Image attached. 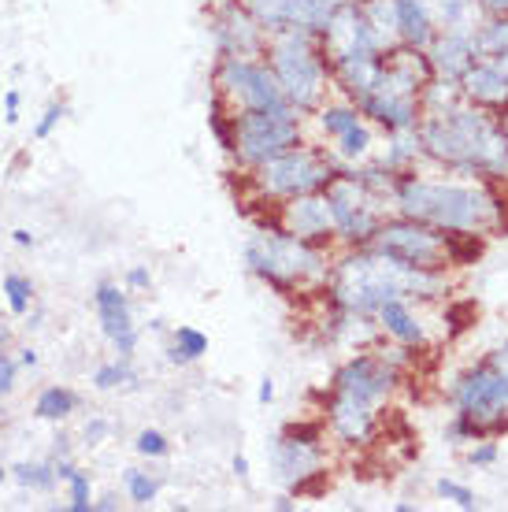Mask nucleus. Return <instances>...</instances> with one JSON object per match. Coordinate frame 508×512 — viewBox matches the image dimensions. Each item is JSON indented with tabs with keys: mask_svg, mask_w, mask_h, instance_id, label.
Here are the masks:
<instances>
[{
	"mask_svg": "<svg viewBox=\"0 0 508 512\" xmlns=\"http://www.w3.org/2000/svg\"><path fill=\"white\" fill-rule=\"evenodd\" d=\"M420 156L431 164L464 175V179L505 182L508 179V138L497 112L460 101L442 112H423L416 123Z\"/></svg>",
	"mask_w": 508,
	"mask_h": 512,
	"instance_id": "nucleus-1",
	"label": "nucleus"
},
{
	"mask_svg": "<svg viewBox=\"0 0 508 512\" xmlns=\"http://www.w3.org/2000/svg\"><path fill=\"white\" fill-rule=\"evenodd\" d=\"M449 290L445 271L438 268H412L394 256L379 253L375 245H356L331 260L327 275V305L353 312V316H371L375 308L390 297H408V301H438Z\"/></svg>",
	"mask_w": 508,
	"mask_h": 512,
	"instance_id": "nucleus-2",
	"label": "nucleus"
},
{
	"mask_svg": "<svg viewBox=\"0 0 508 512\" xmlns=\"http://www.w3.org/2000/svg\"><path fill=\"white\" fill-rule=\"evenodd\" d=\"M390 208L397 216L420 219L442 234H505L508 205L483 179H423L401 171L390 186Z\"/></svg>",
	"mask_w": 508,
	"mask_h": 512,
	"instance_id": "nucleus-3",
	"label": "nucleus"
},
{
	"mask_svg": "<svg viewBox=\"0 0 508 512\" xmlns=\"http://www.w3.org/2000/svg\"><path fill=\"white\" fill-rule=\"evenodd\" d=\"M453 442H479L508 431V338L501 346L449 386Z\"/></svg>",
	"mask_w": 508,
	"mask_h": 512,
	"instance_id": "nucleus-4",
	"label": "nucleus"
},
{
	"mask_svg": "<svg viewBox=\"0 0 508 512\" xmlns=\"http://www.w3.org/2000/svg\"><path fill=\"white\" fill-rule=\"evenodd\" d=\"M245 268L256 279L267 282L279 294H293L301 286H319L331 275V260L327 245H312L286 234L275 219H260L245 242Z\"/></svg>",
	"mask_w": 508,
	"mask_h": 512,
	"instance_id": "nucleus-5",
	"label": "nucleus"
},
{
	"mask_svg": "<svg viewBox=\"0 0 508 512\" xmlns=\"http://www.w3.org/2000/svg\"><path fill=\"white\" fill-rule=\"evenodd\" d=\"M264 60L271 64L275 78H279L286 104L297 108L301 116H312L319 104L327 101L331 86V60L319 45V34L290 26V30H275L267 34V52Z\"/></svg>",
	"mask_w": 508,
	"mask_h": 512,
	"instance_id": "nucleus-6",
	"label": "nucleus"
},
{
	"mask_svg": "<svg viewBox=\"0 0 508 512\" xmlns=\"http://www.w3.org/2000/svg\"><path fill=\"white\" fill-rule=\"evenodd\" d=\"M334 175H338L334 156L327 149L312 145V141H301V145H293L286 153L264 160L253 171H245V182H249V190H253L260 205L275 208L282 201H290V197L323 190Z\"/></svg>",
	"mask_w": 508,
	"mask_h": 512,
	"instance_id": "nucleus-7",
	"label": "nucleus"
},
{
	"mask_svg": "<svg viewBox=\"0 0 508 512\" xmlns=\"http://www.w3.org/2000/svg\"><path fill=\"white\" fill-rule=\"evenodd\" d=\"M305 141V116L282 108H256V112H230V156L242 171H253L271 156L286 153Z\"/></svg>",
	"mask_w": 508,
	"mask_h": 512,
	"instance_id": "nucleus-8",
	"label": "nucleus"
},
{
	"mask_svg": "<svg viewBox=\"0 0 508 512\" xmlns=\"http://www.w3.org/2000/svg\"><path fill=\"white\" fill-rule=\"evenodd\" d=\"M323 193H327V201H331L334 242H342L345 249L371 245L379 223L394 212V208L386 205L390 197L382 190H375L371 182H364L356 171H349V167H338V175L323 186Z\"/></svg>",
	"mask_w": 508,
	"mask_h": 512,
	"instance_id": "nucleus-9",
	"label": "nucleus"
},
{
	"mask_svg": "<svg viewBox=\"0 0 508 512\" xmlns=\"http://www.w3.org/2000/svg\"><path fill=\"white\" fill-rule=\"evenodd\" d=\"M212 93L223 97L230 112H256V108L286 104V93L264 56H216Z\"/></svg>",
	"mask_w": 508,
	"mask_h": 512,
	"instance_id": "nucleus-10",
	"label": "nucleus"
},
{
	"mask_svg": "<svg viewBox=\"0 0 508 512\" xmlns=\"http://www.w3.org/2000/svg\"><path fill=\"white\" fill-rule=\"evenodd\" d=\"M371 245L379 253L401 260V264H412V268H449V234L434 231V227H427L420 219L397 216V212L382 219Z\"/></svg>",
	"mask_w": 508,
	"mask_h": 512,
	"instance_id": "nucleus-11",
	"label": "nucleus"
},
{
	"mask_svg": "<svg viewBox=\"0 0 508 512\" xmlns=\"http://www.w3.org/2000/svg\"><path fill=\"white\" fill-rule=\"evenodd\" d=\"M327 464V449H323V427L319 423H290L275 446H271V468L279 475V483L290 494H305L308 479H319Z\"/></svg>",
	"mask_w": 508,
	"mask_h": 512,
	"instance_id": "nucleus-12",
	"label": "nucleus"
},
{
	"mask_svg": "<svg viewBox=\"0 0 508 512\" xmlns=\"http://www.w3.org/2000/svg\"><path fill=\"white\" fill-rule=\"evenodd\" d=\"M93 312H97V323H101V334L108 338V346L119 353V357H130L138 353L141 331L134 323V305H130V290L119 286V282H97L93 290Z\"/></svg>",
	"mask_w": 508,
	"mask_h": 512,
	"instance_id": "nucleus-13",
	"label": "nucleus"
},
{
	"mask_svg": "<svg viewBox=\"0 0 508 512\" xmlns=\"http://www.w3.org/2000/svg\"><path fill=\"white\" fill-rule=\"evenodd\" d=\"M397 383H401V368L382 360V353H353L349 360L338 364V372L331 379L334 390L364 397L371 405H382L386 397H394Z\"/></svg>",
	"mask_w": 508,
	"mask_h": 512,
	"instance_id": "nucleus-14",
	"label": "nucleus"
},
{
	"mask_svg": "<svg viewBox=\"0 0 508 512\" xmlns=\"http://www.w3.org/2000/svg\"><path fill=\"white\" fill-rule=\"evenodd\" d=\"M238 4L264 26L267 34L290 30V26L323 34V26L331 23V15L338 12V4H345V0H238Z\"/></svg>",
	"mask_w": 508,
	"mask_h": 512,
	"instance_id": "nucleus-15",
	"label": "nucleus"
},
{
	"mask_svg": "<svg viewBox=\"0 0 508 512\" xmlns=\"http://www.w3.org/2000/svg\"><path fill=\"white\" fill-rule=\"evenodd\" d=\"M319 45L327 52V60L386 52V41L379 38V30L364 15V4H338V12L331 15V23L323 26V34H319Z\"/></svg>",
	"mask_w": 508,
	"mask_h": 512,
	"instance_id": "nucleus-16",
	"label": "nucleus"
},
{
	"mask_svg": "<svg viewBox=\"0 0 508 512\" xmlns=\"http://www.w3.org/2000/svg\"><path fill=\"white\" fill-rule=\"evenodd\" d=\"M212 45L216 56H264L267 30L238 0H219L212 12Z\"/></svg>",
	"mask_w": 508,
	"mask_h": 512,
	"instance_id": "nucleus-17",
	"label": "nucleus"
},
{
	"mask_svg": "<svg viewBox=\"0 0 508 512\" xmlns=\"http://www.w3.org/2000/svg\"><path fill=\"white\" fill-rule=\"evenodd\" d=\"M356 108H360V116L368 119L371 127L379 130H416V123L423 119L420 93L397 86L394 78H386V71H382L379 86L356 104Z\"/></svg>",
	"mask_w": 508,
	"mask_h": 512,
	"instance_id": "nucleus-18",
	"label": "nucleus"
},
{
	"mask_svg": "<svg viewBox=\"0 0 508 512\" xmlns=\"http://www.w3.org/2000/svg\"><path fill=\"white\" fill-rule=\"evenodd\" d=\"M271 219H275L286 234L301 238V242H312V245H331L334 242L331 201H327V193L323 190L301 193V197L282 201V205H275V216Z\"/></svg>",
	"mask_w": 508,
	"mask_h": 512,
	"instance_id": "nucleus-19",
	"label": "nucleus"
},
{
	"mask_svg": "<svg viewBox=\"0 0 508 512\" xmlns=\"http://www.w3.org/2000/svg\"><path fill=\"white\" fill-rule=\"evenodd\" d=\"M327 427L342 446H368L375 431H379V405H371L364 397L334 390L327 397Z\"/></svg>",
	"mask_w": 508,
	"mask_h": 512,
	"instance_id": "nucleus-20",
	"label": "nucleus"
},
{
	"mask_svg": "<svg viewBox=\"0 0 508 512\" xmlns=\"http://www.w3.org/2000/svg\"><path fill=\"white\" fill-rule=\"evenodd\" d=\"M423 52H427V64H431L434 78H449V82H460L464 71L479 60L471 30H438Z\"/></svg>",
	"mask_w": 508,
	"mask_h": 512,
	"instance_id": "nucleus-21",
	"label": "nucleus"
},
{
	"mask_svg": "<svg viewBox=\"0 0 508 512\" xmlns=\"http://www.w3.org/2000/svg\"><path fill=\"white\" fill-rule=\"evenodd\" d=\"M382 78V52H364V56H342L331 60V86L345 101L360 104Z\"/></svg>",
	"mask_w": 508,
	"mask_h": 512,
	"instance_id": "nucleus-22",
	"label": "nucleus"
},
{
	"mask_svg": "<svg viewBox=\"0 0 508 512\" xmlns=\"http://www.w3.org/2000/svg\"><path fill=\"white\" fill-rule=\"evenodd\" d=\"M460 97L468 104H479V108L497 112V108L508 104V75L494 60L479 56V60L464 71V78H460Z\"/></svg>",
	"mask_w": 508,
	"mask_h": 512,
	"instance_id": "nucleus-23",
	"label": "nucleus"
},
{
	"mask_svg": "<svg viewBox=\"0 0 508 512\" xmlns=\"http://www.w3.org/2000/svg\"><path fill=\"white\" fill-rule=\"evenodd\" d=\"M375 323H379V331L397 342V346L405 349H423L427 346V327H423L420 312L412 308L408 297H390V301H382L375 308Z\"/></svg>",
	"mask_w": 508,
	"mask_h": 512,
	"instance_id": "nucleus-24",
	"label": "nucleus"
},
{
	"mask_svg": "<svg viewBox=\"0 0 508 512\" xmlns=\"http://www.w3.org/2000/svg\"><path fill=\"white\" fill-rule=\"evenodd\" d=\"M394 15H397V41L401 45L427 49L431 38L438 34L427 0H394Z\"/></svg>",
	"mask_w": 508,
	"mask_h": 512,
	"instance_id": "nucleus-25",
	"label": "nucleus"
},
{
	"mask_svg": "<svg viewBox=\"0 0 508 512\" xmlns=\"http://www.w3.org/2000/svg\"><path fill=\"white\" fill-rule=\"evenodd\" d=\"M420 160V138L416 130H386V145H375V156L368 164L390 171V175H401V171H412V164Z\"/></svg>",
	"mask_w": 508,
	"mask_h": 512,
	"instance_id": "nucleus-26",
	"label": "nucleus"
},
{
	"mask_svg": "<svg viewBox=\"0 0 508 512\" xmlns=\"http://www.w3.org/2000/svg\"><path fill=\"white\" fill-rule=\"evenodd\" d=\"M375 145H379V141H375V127L364 119V123H356L353 130H345L342 138H334L331 156L338 167H360L375 156Z\"/></svg>",
	"mask_w": 508,
	"mask_h": 512,
	"instance_id": "nucleus-27",
	"label": "nucleus"
},
{
	"mask_svg": "<svg viewBox=\"0 0 508 512\" xmlns=\"http://www.w3.org/2000/svg\"><path fill=\"white\" fill-rule=\"evenodd\" d=\"M312 123H316V130L323 134V138H342L345 130H353L356 123H364V116H360V108H356L353 101H323L312 112Z\"/></svg>",
	"mask_w": 508,
	"mask_h": 512,
	"instance_id": "nucleus-28",
	"label": "nucleus"
},
{
	"mask_svg": "<svg viewBox=\"0 0 508 512\" xmlns=\"http://www.w3.org/2000/svg\"><path fill=\"white\" fill-rule=\"evenodd\" d=\"M427 8L438 30H475V23L483 19L475 0H427Z\"/></svg>",
	"mask_w": 508,
	"mask_h": 512,
	"instance_id": "nucleus-29",
	"label": "nucleus"
},
{
	"mask_svg": "<svg viewBox=\"0 0 508 512\" xmlns=\"http://www.w3.org/2000/svg\"><path fill=\"white\" fill-rule=\"evenodd\" d=\"M78 412V394L71 386H45L34 397V416L45 423H64Z\"/></svg>",
	"mask_w": 508,
	"mask_h": 512,
	"instance_id": "nucleus-30",
	"label": "nucleus"
},
{
	"mask_svg": "<svg viewBox=\"0 0 508 512\" xmlns=\"http://www.w3.org/2000/svg\"><path fill=\"white\" fill-rule=\"evenodd\" d=\"M208 353V334L197 331V327H175L171 331V342H167V360L175 368H190Z\"/></svg>",
	"mask_w": 508,
	"mask_h": 512,
	"instance_id": "nucleus-31",
	"label": "nucleus"
},
{
	"mask_svg": "<svg viewBox=\"0 0 508 512\" xmlns=\"http://www.w3.org/2000/svg\"><path fill=\"white\" fill-rule=\"evenodd\" d=\"M471 41H475V52L479 56H497V52L508 49V15H483L475 30H471Z\"/></svg>",
	"mask_w": 508,
	"mask_h": 512,
	"instance_id": "nucleus-32",
	"label": "nucleus"
},
{
	"mask_svg": "<svg viewBox=\"0 0 508 512\" xmlns=\"http://www.w3.org/2000/svg\"><path fill=\"white\" fill-rule=\"evenodd\" d=\"M8 479H15L19 487L34 490V494H49V490L60 483L52 461H19L15 468H8Z\"/></svg>",
	"mask_w": 508,
	"mask_h": 512,
	"instance_id": "nucleus-33",
	"label": "nucleus"
},
{
	"mask_svg": "<svg viewBox=\"0 0 508 512\" xmlns=\"http://www.w3.org/2000/svg\"><path fill=\"white\" fill-rule=\"evenodd\" d=\"M89 383H93V390H127V386L138 383V372H134V364H130V357H115V360H104L101 368H93V375H89Z\"/></svg>",
	"mask_w": 508,
	"mask_h": 512,
	"instance_id": "nucleus-34",
	"label": "nucleus"
},
{
	"mask_svg": "<svg viewBox=\"0 0 508 512\" xmlns=\"http://www.w3.org/2000/svg\"><path fill=\"white\" fill-rule=\"evenodd\" d=\"M123 490H127V501L138 505V509H149L160 498V479L149 475L145 468H127L123 472Z\"/></svg>",
	"mask_w": 508,
	"mask_h": 512,
	"instance_id": "nucleus-35",
	"label": "nucleus"
},
{
	"mask_svg": "<svg viewBox=\"0 0 508 512\" xmlns=\"http://www.w3.org/2000/svg\"><path fill=\"white\" fill-rule=\"evenodd\" d=\"M0 294L8 301V312L19 316V320L34 308V282L26 279V275H19V271H8V275L0 279Z\"/></svg>",
	"mask_w": 508,
	"mask_h": 512,
	"instance_id": "nucleus-36",
	"label": "nucleus"
},
{
	"mask_svg": "<svg viewBox=\"0 0 508 512\" xmlns=\"http://www.w3.org/2000/svg\"><path fill=\"white\" fill-rule=\"evenodd\" d=\"M460 101H464L460 97V82H449V78H431L420 90L423 112H442V108H453Z\"/></svg>",
	"mask_w": 508,
	"mask_h": 512,
	"instance_id": "nucleus-37",
	"label": "nucleus"
},
{
	"mask_svg": "<svg viewBox=\"0 0 508 512\" xmlns=\"http://www.w3.org/2000/svg\"><path fill=\"white\" fill-rule=\"evenodd\" d=\"M364 15L371 19V26L379 30V38L386 41V49L397 45V15H394V0H368L364 4Z\"/></svg>",
	"mask_w": 508,
	"mask_h": 512,
	"instance_id": "nucleus-38",
	"label": "nucleus"
},
{
	"mask_svg": "<svg viewBox=\"0 0 508 512\" xmlns=\"http://www.w3.org/2000/svg\"><path fill=\"white\" fill-rule=\"evenodd\" d=\"M483 256V234H449V268H468Z\"/></svg>",
	"mask_w": 508,
	"mask_h": 512,
	"instance_id": "nucleus-39",
	"label": "nucleus"
},
{
	"mask_svg": "<svg viewBox=\"0 0 508 512\" xmlns=\"http://www.w3.org/2000/svg\"><path fill=\"white\" fill-rule=\"evenodd\" d=\"M134 453L145 457V461H164L167 453H171V438L164 431H156V427H145L134 435Z\"/></svg>",
	"mask_w": 508,
	"mask_h": 512,
	"instance_id": "nucleus-40",
	"label": "nucleus"
},
{
	"mask_svg": "<svg viewBox=\"0 0 508 512\" xmlns=\"http://www.w3.org/2000/svg\"><path fill=\"white\" fill-rule=\"evenodd\" d=\"M67 512H93V483L82 468H75L67 479Z\"/></svg>",
	"mask_w": 508,
	"mask_h": 512,
	"instance_id": "nucleus-41",
	"label": "nucleus"
},
{
	"mask_svg": "<svg viewBox=\"0 0 508 512\" xmlns=\"http://www.w3.org/2000/svg\"><path fill=\"white\" fill-rule=\"evenodd\" d=\"M67 116H71V104L52 101L49 108H45V112L38 116V123H34V141H49L52 134H56V127H60Z\"/></svg>",
	"mask_w": 508,
	"mask_h": 512,
	"instance_id": "nucleus-42",
	"label": "nucleus"
},
{
	"mask_svg": "<svg viewBox=\"0 0 508 512\" xmlns=\"http://www.w3.org/2000/svg\"><path fill=\"white\" fill-rule=\"evenodd\" d=\"M434 490H438L445 501H453L457 509H464V512L479 509V498H475V490L464 487V483H457V479H438V483H434Z\"/></svg>",
	"mask_w": 508,
	"mask_h": 512,
	"instance_id": "nucleus-43",
	"label": "nucleus"
},
{
	"mask_svg": "<svg viewBox=\"0 0 508 512\" xmlns=\"http://www.w3.org/2000/svg\"><path fill=\"white\" fill-rule=\"evenodd\" d=\"M475 316H479V305H475V301H457V305H449V308H445V323H449V334L468 331L471 323H475Z\"/></svg>",
	"mask_w": 508,
	"mask_h": 512,
	"instance_id": "nucleus-44",
	"label": "nucleus"
},
{
	"mask_svg": "<svg viewBox=\"0 0 508 512\" xmlns=\"http://www.w3.org/2000/svg\"><path fill=\"white\" fill-rule=\"evenodd\" d=\"M123 286H127L130 294H149V286H153V271H149V264H130L127 275H123Z\"/></svg>",
	"mask_w": 508,
	"mask_h": 512,
	"instance_id": "nucleus-45",
	"label": "nucleus"
},
{
	"mask_svg": "<svg viewBox=\"0 0 508 512\" xmlns=\"http://www.w3.org/2000/svg\"><path fill=\"white\" fill-rule=\"evenodd\" d=\"M494 461H497V442H494V438H479V442L468 449L471 468H490Z\"/></svg>",
	"mask_w": 508,
	"mask_h": 512,
	"instance_id": "nucleus-46",
	"label": "nucleus"
},
{
	"mask_svg": "<svg viewBox=\"0 0 508 512\" xmlns=\"http://www.w3.org/2000/svg\"><path fill=\"white\" fill-rule=\"evenodd\" d=\"M19 360L8 357V349H0V397H8L15 390V379H19Z\"/></svg>",
	"mask_w": 508,
	"mask_h": 512,
	"instance_id": "nucleus-47",
	"label": "nucleus"
},
{
	"mask_svg": "<svg viewBox=\"0 0 508 512\" xmlns=\"http://www.w3.org/2000/svg\"><path fill=\"white\" fill-rule=\"evenodd\" d=\"M82 438H86V446H104L112 438V423L104 416H89V423L82 427Z\"/></svg>",
	"mask_w": 508,
	"mask_h": 512,
	"instance_id": "nucleus-48",
	"label": "nucleus"
},
{
	"mask_svg": "<svg viewBox=\"0 0 508 512\" xmlns=\"http://www.w3.org/2000/svg\"><path fill=\"white\" fill-rule=\"evenodd\" d=\"M19 108H23V93L4 90V97H0V116H4V123H8V127H15V123H19Z\"/></svg>",
	"mask_w": 508,
	"mask_h": 512,
	"instance_id": "nucleus-49",
	"label": "nucleus"
},
{
	"mask_svg": "<svg viewBox=\"0 0 508 512\" xmlns=\"http://www.w3.org/2000/svg\"><path fill=\"white\" fill-rule=\"evenodd\" d=\"M119 509H123L119 494H101V498H93V512H119Z\"/></svg>",
	"mask_w": 508,
	"mask_h": 512,
	"instance_id": "nucleus-50",
	"label": "nucleus"
},
{
	"mask_svg": "<svg viewBox=\"0 0 508 512\" xmlns=\"http://www.w3.org/2000/svg\"><path fill=\"white\" fill-rule=\"evenodd\" d=\"M12 242L19 245V249H34V245H38V234L30 231V227H15V231H12Z\"/></svg>",
	"mask_w": 508,
	"mask_h": 512,
	"instance_id": "nucleus-51",
	"label": "nucleus"
},
{
	"mask_svg": "<svg viewBox=\"0 0 508 512\" xmlns=\"http://www.w3.org/2000/svg\"><path fill=\"white\" fill-rule=\"evenodd\" d=\"M483 15H508V0H475Z\"/></svg>",
	"mask_w": 508,
	"mask_h": 512,
	"instance_id": "nucleus-52",
	"label": "nucleus"
},
{
	"mask_svg": "<svg viewBox=\"0 0 508 512\" xmlns=\"http://www.w3.org/2000/svg\"><path fill=\"white\" fill-rule=\"evenodd\" d=\"M256 401H260V405H271V401H275V379H260V386H256Z\"/></svg>",
	"mask_w": 508,
	"mask_h": 512,
	"instance_id": "nucleus-53",
	"label": "nucleus"
},
{
	"mask_svg": "<svg viewBox=\"0 0 508 512\" xmlns=\"http://www.w3.org/2000/svg\"><path fill=\"white\" fill-rule=\"evenodd\" d=\"M15 360H19V368H38L41 357H38V349H34V346H23Z\"/></svg>",
	"mask_w": 508,
	"mask_h": 512,
	"instance_id": "nucleus-54",
	"label": "nucleus"
},
{
	"mask_svg": "<svg viewBox=\"0 0 508 512\" xmlns=\"http://www.w3.org/2000/svg\"><path fill=\"white\" fill-rule=\"evenodd\" d=\"M230 468H234V475H238V479H249V457H245V453H234Z\"/></svg>",
	"mask_w": 508,
	"mask_h": 512,
	"instance_id": "nucleus-55",
	"label": "nucleus"
},
{
	"mask_svg": "<svg viewBox=\"0 0 508 512\" xmlns=\"http://www.w3.org/2000/svg\"><path fill=\"white\" fill-rule=\"evenodd\" d=\"M275 509L293 512V509H297V494H279V498H275Z\"/></svg>",
	"mask_w": 508,
	"mask_h": 512,
	"instance_id": "nucleus-56",
	"label": "nucleus"
},
{
	"mask_svg": "<svg viewBox=\"0 0 508 512\" xmlns=\"http://www.w3.org/2000/svg\"><path fill=\"white\" fill-rule=\"evenodd\" d=\"M8 342H12V327L0 320V349H8Z\"/></svg>",
	"mask_w": 508,
	"mask_h": 512,
	"instance_id": "nucleus-57",
	"label": "nucleus"
},
{
	"mask_svg": "<svg viewBox=\"0 0 508 512\" xmlns=\"http://www.w3.org/2000/svg\"><path fill=\"white\" fill-rule=\"evenodd\" d=\"M486 60H494V64L508 75V49H505V52H497V56H486Z\"/></svg>",
	"mask_w": 508,
	"mask_h": 512,
	"instance_id": "nucleus-58",
	"label": "nucleus"
},
{
	"mask_svg": "<svg viewBox=\"0 0 508 512\" xmlns=\"http://www.w3.org/2000/svg\"><path fill=\"white\" fill-rule=\"evenodd\" d=\"M497 123H501V130H505V138H508V104L505 108H497Z\"/></svg>",
	"mask_w": 508,
	"mask_h": 512,
	"instance_id": "nucleus-59",
	"label": "nucleus"
},
{
	"mask_svg": "<svg viewBox=\"0 0 508 512\" xmlns=\"http://www.w3.org/2000/svg\"><path fill=\"white\" fill-rule=\"evenodd\" d=\"M394 512H416V505L412 501H394Z\"/></svg>",
	"mask_w": 508,
	"mask_h": 512,
	"instance_id": "nucleus-60",
	"label": "nucleus"
},
{
	"mask_svg": "<svg viewBox=\"0 0 508 512\" xmlns=\"http://www.w3.org/2000/svg\"><path fill=\"white\" fill-rule=\"evenodd\" d=\"M4 483H8V468H0V487H4Z\"/></svg>",
	"mask_w": 508,
	"mask_h": 512,
	"instance_id": "nucleus-61",
	"label": "nucleus"
},
{
	"mask_svg": "<svg viewBox=\"0 0 508 512\" xmlns=\"http://www.w3.org/2000/svg\"><path fill=\"white\" fill-rule=\"evenodd\" d=\"M345 4H368V0H345Z\"/></svg>",
	"mask_w": 508,
	"mask_h": 512,
	"instance_id": "nucleus-62",
	"label": "nucleus"
}]
</instances>
